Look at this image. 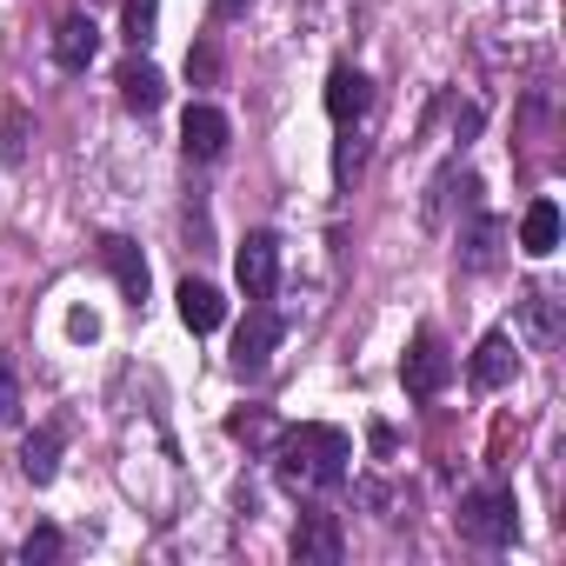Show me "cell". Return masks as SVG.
I'll list each match as a JSON object with an SVG mask.
<instances>
[{"label":"cell","instance_id":"6da1fadb","mask_svg":"<svg viewBox=\"0 0 566 566\" xmlns=\"http://www.w3.org/2000/svg\"><path fill=\"white\" fill-rule=\"evenodd\" d=\"M347 460H354V440L340 427H287L273 440V473L287 493H327L347 480Z\"/></svg>","mask_w":566,"mask_h":566},{"label":"cell","instance_id":"7a4b0ae2","mask_svg":"<svg viewBox=\"0 0 566 566\" xmlns=\"http://www.w3.org/2000/svg\"><path fill=\"white\" fill-rule=\"evenodd\" d=\"M453 526H460V539H473V546H513V539H520L513 486H480V493H467L460 513H453Z\"/></svg>","mask_w":566,"mask_h":566},{"label":"cell","instance_id":"3957f363","mask_svg":"<svg viewBox=\"0 0 566 566\" xmlns=\"http://www.w3.org/2000/svg\"><path fill=\"white\" fill-rule=\"evenodd\" d=\"M447 380H453V354H447V340H440V334H413V347H407V360H400V387H407V400H433V394H447Z\"/></svg>","mask_w":566,"mask_h":566},{"label":"cell","instance_id":"277c9868","mask_svg":"<svg viewBox=\"0 0 566 566\" xmlns=\"http://www.w3.org/2000/svg\"><path fill=\"white\" fill-rule=\"evenodd\" d=\"M233 273H240L247 301H273V287H280V240L273 233H247L240 253H233Z\"/></svg>","mask_w":566,"mask_h":566},{"label":"cell","instance_id":"5b68a950","mask_svg":"<svg viewBox=\"0 0 566 566\" xmlns=\"http://www.w3.org/2000/svg\"><path fill=\"white\" fill-rule=\"evenodd\" d=\"M273 347H280V314L253 307V314L240 321V334H233V367H240V374H266Z\"/></svg>","mask_w":566,"mask_h":566},{"label":"cell","instance_id":"8992f818","mask_svg":"<svg viewBox=\"0 0 566 566\" xmlns=\"http://www.w3.org/2000/svg\"><path fill=\"white\" fill-rule=\"evenodd\" d=\"M340 553H347V533H340L334 513H307L294 526V559L301 566H340Z\"/></svg>","mask_w":566,"mask_h":566},{"label":"cell","instance_id":"52a82bcc","mask_svg":"<svg viewBox=\"0 0 566 566\" xmlns=\"http://www.w3.org/2000/svg\"><path fill=\"white\" fill-rule=\"evenodd\" d=\"M94 54H101V28H94L87 14H67V21L54 28V67H61V74H87Z\"/></svg>","mask_w":566,"mask_h":566},{"label":"cell","instance_id":"ba28073f","mask_svg":"<svg viewBox=\"0 0 566 566\" xmlns=\"http://www.w3.org/2000/svg\"><path fill=\"white\" fill-rule=\"evenodd\" d=\"M227 140H233V127H227V114L220 107H187V120H180V147L193 154V160H220L227 154Z\"/></svg>","mask_w":566,"mask_h":566},{"label":"cell","instance_id":"9c48e42d","mask_svg":"<svg viewBox=\"0 0 566 566\" xmlns=\"http://www.w3.org/2000/svg\"><path fill=\"white\" fill-rule=\"evenodd\" d=\"M101 266L114 273V287H120L134 307L147 301V260H140V247H134L127 233H107V240H101Z\"/></svg>","mask_w":566,"mask_h":566},{"label":"cell","instance_id":"30bf717a","mask_svg":"<svg viewBox=\"0 0 566 566\" xmlns=\"http://www.w3.org/2000/svg\"><path fill=\"white\" fill-rule=\"evenodd\" d=\"M367 107H374V81H367L360 67H334V74H327V114L347 127V120H360Z\"/></svg>","mask_w":566,"mask_h":566},{"label":"cell","instance_id":"8fae6325","mask_svg":"<svg viewBox=\"0 0 566 566\" xmlns=\"http://www.w3.org/2000/svg\"><path fill=\"white\" fill-rule=\"evenodd\" d=\"M513 367H520V354H513V334H486V340L473 347V387L500 394V387L513 380Z\"/></svg>","mask_w":566,"mask_h":566},{"label":"cell","instance_id":"7c38bea8","mask_svg":"<svg viewBox=\"0 0 566 566\" xmlns=\"http://www.w3.org/2000/svg\"><path fill=\"white\" fill-rule=\"evenodd\" d=\"M120 101H127L134 114H154V107L167 101V74H160L154 61H127V67H120Z\"/></svg>","mask_w":566,"mask_h":566},{"label":"cell","instance_id":"4fadbf2b","mask_svg":"<svg viewBox=\"0 0 566 566\" xmlns=\"http://www.w3.org/2000/svg\"><path fill=\"white\" fill-rule=\"evenodd\" d=\"M500 240H506V227L493 213H473V227L460 233V266H473V273L500 266Z\"/></svg>","mask_w":566,"mask_h":566},{"label":"cell","instance_id":"5bb4252c","mask_svg":"<svg viewBox=\"0 0 566 566\" xmlns=\"http://www.w3.org/2000/svg\"><path fill=\"white\" fill-rule=\"evenodd\" d=\"M61 447H67V433H61V427L28 433V447H21V473H28L34 486H48V480L61 473Z\"/></svg>","mask_w":566,"mask_h":566},{"label":"cell","instance_id":"9a60e30c","mask_svg":"<svg viewBox=\"0 0 566 566\" xmlns=\"http://www.w3.org/2000/svg\"><path fill=\"white\" fill-rule=\"evenodd\" d=\"M180 321H187L193 334H213V327L227 321V301H220V287H207V280H187V287H180Z\"/></svg>","mask_w":566,"mask_h":566},{"label":"cell","instance_id":"2e32d148","mask_svg":"<svg viewBox=\"0 0 566 566\" xmlns=\"http://www.w3.org/2000/svg\"><path fill=\"white\" fill-rule=\"evenodd\" d=\"M553 247H559V207H553V200H533V207H526V220H520V253L546 260Z\"/></svg>","mask_w":566,"mask_h":566},{"label":"cell","instance_id":"e0dca14e","mask_svg":"<svg viewBox=\"0 0 566 566\" xmlns=\"http://www.w3.org/2000/svg\"><path fill=\"white\" fill-rule=\"evenodd\" d=\"M520 321H526V340H533V347H553V340H559V301H553L546 287H526V294H520Z\"/></svg>","mask_w":566,"mask_h":566},{"label":"cell","instance_id":"ac0fdd59","mask_svg":"<svg viewBox=\"0 0 566 566\" xmlns=\"http://www.w3.org/2000/svg\"><path fill=\"white\" fill-rule=\"evenodd\" d=\"M120 21H127V41H134V48H147V41H154V28H160V0H127Z\"/></svg>","mask_w":566,"mask_h":566},{"label":"cell","instance_id":"d6986e66","mask_svg":"<svg viewBox=\"0 0 566 566\" xmlns=\"http://www.w3.org/2000/svg\"><path fill=\"white\" fill-rule=\"evenodd\" d=\"M61 553H67V539H61L54 526H34V533L21 539V559H28V566H48V559H61Z\"/></svg>","mask_w":566,"mask_h":566},{"label":"cell","instance_id":"ffe728a7","mask_svg":"<svg viewBox=\"0 0 566 566\" xmlns=\"http://www.w3.org/2000/svg\"><path fill=\"white\" fill-rule=\"evenodd\" d=\"M227 433L260 447V440H273V413H266V407H253V413H233V420H227Z\"/></svg>","mask_w":566,"mask_h":566},{"label":"cell","instance_id":"44dd1931","mask_svg":"<svg viewBox=\"0 0 566 566\" xmlns=\"http://www.w3.org/2000/svg\"><path fill=\"white\" fill-rule=\"evenodd\" d=\"M21 413V380H14V367L8 360H0V427H8Z\"/></svg>","mask_w":566,"mask_h":566},{"label":"cell","instance_id":"7402d4cb","mask_svg":"<svg viewBox=\"0 0 566 566\" xmlns=\"http://www.w3.org/2000/svg\"><path fill=\"white\" fill-rule=\"evenodd\" d=\"M360 160H367V147H360V140H340V154H334V174H340V180H354V174H360Z\"/></svg>","mask_w":566,"mask_h":566},{"label":"cell","instance_id":"603a6c76","mask_svg":"<svg viewBox=\"0 0 566 566\" xmlns=\"http://www.w3.org/2000/svg\"><path fill=\"white\" fill-rule=\"evenodd\" d=\"M67 334H74V340H94V334H101V321H94L87 307H74V314H67Z\"/></svg>","mask_w":566,"mask_h":566},{"label":"cell","instance_id":"cb8c5ba5","mask_svg":"<svg viewBox=\"0 0 566 566\" xmlns=\"http://www.w3.org/2000/svg\"><path fill=\"white\" fill-rule=\"evenodd\" d=\"M213 14H220V21H240V14H247V0H213Z\"/></svg>","mask_w":566,"mask_h":566}]
</instances>
